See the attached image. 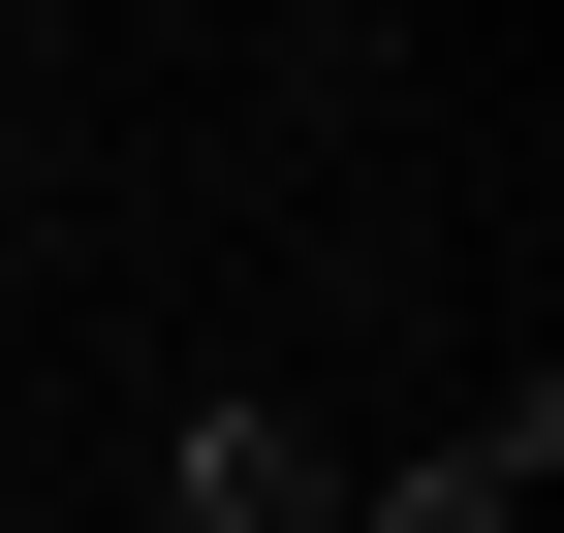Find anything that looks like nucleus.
<instances>
[{"label":"nucleus","instance_id":"f257e3e1","mask_svg":"<svg viewBox=\"0 0 564 533\" xmlns=\"http://www.w3.org/2000/svg\"><path fill=\"white\" fill-rule=\"evenodd\" d=\"M533 471H564V377H502V409H470L440 471H377L345 533H533Z\"/></svg>","mask_w":564,"mask_h":533},{"label":"nucleus","instance_id":"f03ea898","mask_svg":"<svg viewBox=\"0 0 564 533\" xmlns=\"http://www.w3.org/2000/svg\"><path fill=\"white\" fill-rule=\"evenodd\" d=\"M188 533H345V471H314V409H188Z\"/></svg>","mask_w":564,"mask_h":533}]
</instances>
